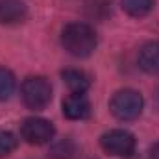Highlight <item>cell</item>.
<instances>
[{"mask_svg":"<svg viewBox=\"0 0 159 159\" xmlns=\"http://www.w3.org/2000/svg\"><path fill=\"white\" fill-rule=\"evenodd\" d=\"M63 48L74 57H87L96 48V32L85 22L67 24L61 32Z\"/></svg>","mask_w":159,"mask_h":159,"instance_id":"obj_1","label":"cell"},{"mask_svg":"<svg viewBox=\"0 0 159 159\" xmlns=\"http://www.w3.org/2000/svg\"><path fill=\"white\" fill-rule=\"evenodd\" d=\"M26 15L28 9L22 0H0V24H19Z\"/></svg>","mask_w":159,"mask_h":159,"instance_id":"obj_7","label":"cell"},{"mask_svg":"<svg viewBox=\"0 0 159 159\" xmlns=\"http://www.w3.org/2000/svg\"><path fill=\"white\" fill-rule=\"evenodd\" d=\"M20 96H22V102L30 109H44L52 100V87L44 78L32 76L24 80Z\"/></svg>","mask_w":159,"mask_h":159,"instance_id":"obj_3","label":"cell"},{"mask_svg":"<svg viewBox=\"0 0 159 159\" xmlns=\"http://www.w3.org/2000/svg\"><path fill=\"white\" fill-rule=\"evenodd\" d=\"M72 154H74V146L70 141H61V143L54 144V148L50 150L52 159H69Z\"/></svg>","mask_w":159,"mask_h":159,"instance_id":"obj_14","label":"cell"},{"mask_svg":"<svg viewBox=\"0 0 159 159\" xmlns=\"http://www.w3.org/2000/svg\"><path fill=\"white\" fill-rule=\"evenodd\" d=\"M19 144V139L11 131H0V157L9 156Z\"/></svg>","mask_w":159,"mask_h":159,"instance_id":"obj_13","label":"cell"},{"mask_svg":"<svg viewBox=\"0 0 159 159\" xmlns=\"http://www.w3.org/2000/svg\"><path fill=\"white\" fill-rule=\"evenodd\" d=\"M143 106H144L143 96L133 89L117 91L109 102L111 113L119 120H135L143 113Z\"/></svg>","mask_w":159,"mask_h":159,"instance_id":"obj_2","label":"cell"},{"mask_svg":"<svg viewBox=\"0 0 159 159\" xmlns=\"http://www.w3.org/2000/svg\"><path fill=\"white\" fill-rule=\"evenodd\" d=\"M63 115L70 120H85L91 115V102L83 93H72L63 100Z\"/></svg>","mask_w":159,"mask_h":159,"instance_id":"obj_6","label":"cell"},{"mask_svg":"<svg viewBox=\"0 0 159 159\" xmlns=\"http://www.w3.org/2000/svg\"><path fill=\"white\" fill-rule=\"evenodd\" d=\"M104 152L115 157H128L135 152V137L126 129H111L100 137Z\"/></svg>","mask_w":159,"mask_h":159,"instance_id":"obj_4","label":"cell"},{"mask_svg":"<svg viewBox=\"0 0 159 159\" xmlns=\"http://www.w3.org/2000/svg\"><path fill=\"white\" fill-rule=\"evenodd\" d=\"M150 159H159V143H156L150 150Z\"/></svg>","mask_w":159,"mask_h":159,"instance_id":"obj_15","label":"cell"},{"mask_svg":"<svg viewBox=\"0 0 159 159\" xmlns=\"http://www.w3.org/2000/svg\"><path fill=\"white\" fill-rule=\"evenodd\" d=\"M15 91V76L11 70L0 67V102L7 100Z\"/></svg>","mask_w":159,"mask_h":159,"instance_id":"obj_12","label":"cell"},{"mask_svg":"<svg viewBox=\"0 0 159 159\" xmlns=\"http://www.w3.org/2000/svg\"><path fill=\"white\" fill-rule=\"evenodd\" d=\"M85 11L91 19L104 20L107 15H111V2L109 0H87Z\"/></svg>","mask_w":159,"mask_h":159,"instance_id":"obj_11","label":"cell"},{"mask_svg":"<svg viewBox=\"0 0 159 159\" xmlns=\"http://www.w3.org/2000/svg\"><path fill=\"white\" fill-rule=\"evenodd\" d=\"M63 81L67 83V87L72 91V93H85L89 87H91V76L85 74L83 70L78 69H67L63 70Z\"/></svg>","mask_w":159,"mask_h":159,"instance_id":"obj_9","label":"cell"},{"mask_svg":"<svg viewBox=\"0 0 159 159\" xmlns=\"http://www.w3.org/2000/svg\"><path fill=\"white\" fill-rule=\"evenodd\" d=\"M139 67L152 76H159V41L146 43L139 50Z\"/></svg>","mask_w":159,"mask_h":159,"instance_id":"obj_8","label":"cell"},{"mask_svg":"<svg viewBox=\"0 0 159 159\" xmlns=\"http://www.w3.org/2000/svg\"><path fill=\"white\" fill-rule=\"evenodd\" d=\"M154 0H122V9L131 17H144L152 11Z\"/></svg>","mask_w":159,"mask_h":159,"instance_id":"obj_10","label":"cell"},{"mask_svg":"<svg viewBox=\"0 0 159 159\" xmlns=\"http://www.w3.org/2000/svg\"><path fill=\"white\" fill-rule=\"evenodd\" d=\"M56 129H54V124L46 119H39V117H32V119H26L20 126V135L26 143L30 144H46L52 141Z\"/></svg>","mask_w":159,"mask_h":159,"instance_id":"obj_5","label":"cell"}]
</instances>
